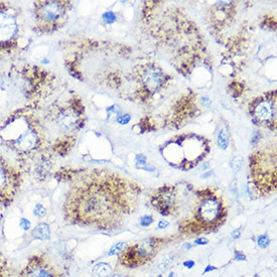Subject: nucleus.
<instances>
[{
	"instance_id": "36",
	"label": "nucleus",
	"mask_w": 277,
	"mask_h": 277,
	"mask_svg": "<svg viewBox=\"0 0 277 277\" xmlns=\"http://www.w3.org/2000/svg\"><path fill=\"white\" fill-rule=\"evenodd\" d=\"M108 277H125V276L120 275V274H112V275H109Z\"/></svg>"
},
{
	"instance_id": "19",
	"label": "nucleus",
	"mask_w": 277,
	"mask_h": 277,
	"mask_svg": "<svg viewBox=\"0 0 277 277\" xmlns=\"http://www.w3.org/2000/svg\"><path fill=\"white\" fill-rule=\"evenodd\" d=\"M173 254H168V255H164V256H162L161 258H160V260L158 261V263L156 264V268H157V270H162V271H164L165 269L167 268V266H168V265L173 262Z\"/></svg>"
},
{
	"instance_id": "14",
	"label": "nucleus",
	"mask_w": 277,
	"mask_h": 277,
	"mask_svg": "<svg viewBox=\"0 0 277 277\" xmlns=\"http://www.w3.org/2000/svg\"><path fill=\"white\" fill-rule=\"evenodd\" d=\"M177 192L174 186L164 185L159 188L151 198V202L163 216H169L175 212Z\"/></svg>"
},
{
	"instance_id": "28",
	"label": "nucleus",
	"mask_w": 277,
	"mask_h": 277,
	"mask_svg": "<svg viewBox=\"0 0 277 277\" xmlns=\"http://www.w3.org/2000/svg\"><path fill=\"white\" fill-rule=\"evenodd\" d=\"M169 226V223L167 221H165V220H160L158 222V225H157V229H159V230H163V229H165V228H167Z\"/></svg>"
},
{
	"instance_id": "20",
	"label": "nucleus",
	"mask_w": 277,
	"mask_h": 277,
	"mask_svg": "<svg viewBox=\"0 0 277 277\" xmlns=\"http://www.w3.org/2000/svg\"><path fill=\"white\" fill-rule=\"evenodd\" d=\"M126 246H127V244L125 243V242H118V243H116L115 245L112 246L111 249L108 252V255L112 256V255H115V254H119V253H121L124 250V249L126 248Z\"/></svg>"
},
{
	"instance_id": "6",
	"label": "nucleus",
	"mask_w": 277,
	"mask_h": 277,
	"mask_svg": "<svg viewBox=\"0 0 277 277\" xmlns=\"http://www.w3.org/2000/svg\"><path fill=\"white\" fill-rule=\"evenodd\" d=\"M21 10L10 2L0 1V58L13 56L20 49Z\"/></svg>"
},
{
	"instance_id": "29",
	"label": "nucleus",
	"mask_w": 277,
	"mask_h": 277,
	"mask_svg": "<svg viewBox=\"0 0 277 277\" xmlns=\"http://www.w3.org/2000/svg\"><path fill=\"white\" fill-rule=\"evenodd\" d=\"M208 243H209V240L206 239L204 237L198 238V239H196V241H194V244H197V245H207Z\"/></svg>"
},
{
	"instance_id": "11",
	"label": "nucleus",
	"mask_w": 277,
	"mask_h": 277,
	"mask_svg": "<svg viewBox=\"0 0 277 277\" xmlns=\"http://www.w3.org/2000/svg\"><path fill=\"white\" fill-rule=\"evenodd\" d=\"M249 113L256 125L276 128V91H270L256 97L249 104Z\"/></svg>"
},
{
	"instance_id": "10",
	"label": "nucleus",
	"mask_w": 277,
	"mask_h": 277,
	"mask_svg": "<svg viewBox=\"0 0 277 277\" xmlns=\"http://www.w3.org/2000/svg\"><path fill=\"white\" fill-rule=\"evenodd\" d=\"M22 183L21 170L0 153V205L9 207L14 202Z\"/></svg>"
},
{
	"instance_id": "27",
	"label": "nucleus",
	"mask_w": 277,
	"mask_h": 277,
	"mask_svg": "<svg viewBox=\"0 0 277 277\" xmlns=\"http://www.w3.org/2000/svg\"><path fill=\"white\" fill-rule=\"evenodd\" d=\"M130 120H131L130 115H123V116L119 117L118 122H119L120 124H122V125H125V124H127Z\"/></svg>"
},
{
	"instance_id": "21",
	"label": "nucleus",
	"mask_w": 277,
	"mask_h": 277,
	"mask_svg": "<svg viewBox=\"0 0 277 277\" xmlns=\"http://www.w3.org/2000/svg\"><path fill=\"white\" fill-rule=\"evenodd\" d=\"M243 91V86L240 83H231L229 86V92L233 97H238Z\"/></svg>"
},
{
	"instance_id": "37",
	"label": "nucleus",
	"mask_w": 277,
	"mask_h": 277,
	"mask_svg": "<svg viewBox=\"0 0 277 277\" xmlns=\"http://www.w3.org/2000/svg\"><path fill=\"white\" fill-rule=\"evenodd\" d=\"M168 277H175V273H174V272H170V273H169V275H168Z\"/></svg>"
},
{
	"instance_id": "33",
	"label": "nucleus",
	"mask_w": 277,
	"mask_h": 277,
	"mask_svg": "<svg viewBox=\"0 0 277 277\" xmlns=\"http://www.w3.org/2000/svg\"><path fill=\"white\" fill-rule=\"evenodd\" d=\"M216 269H217V267L212 266V265H209V266H207V268L205 269L204 273H208V272H210V271H214V270H216Z\"/></svg>"
},
{
	"instance_id": "5",
	"label": "nucleus",
	"mask_w": 277,
	"mask_h": 277,
	"mask_svg": "<svg viewBox=\"0 0 277 277\" xmlns=\"http://www.w3.org/2000/svg\"><path fill=\"white\" fill-rule=\"evenodd\" d=\"M72 8V1H34L32 9L34 32L42 36L52 34L60 30L67 23Z\"/></svg>"
},
{
	"instance_id": "35",
	"label": "nucleus",
	"mask_w": 277,
	"mask_h": 277,
	"mask_svg": "<svg viewBox=\"0 0 277 277\" xmlns=\"http://www.w3.org/2000/svg\"><path fill=\"white\" fill-rule=\"evenodd\" d=\"M202 103H204L206 106H210V104H211V102H210V100L209 99H207V98H205L204 100H202Z\"/></svg>"
},
{
	"instance_id": "12",
	"label": "nucleus",
	"mask_w": 277,
	"mask_h": 277,
	"mask_svg": "<svg viewBox=\"0 0 277 277\" xmlns=\"http://www.w3.org/2000/svg\"><path fill=\"white\" fill-rule=\"evenodd\" d=\"M18 277H60L57 270L44 254L28 257Z\"/></svg>"
},
{
	"instance_id": "34",
	"label": "nucleus",
	"mask_w": 277,
	"mask_h": 277,
	"mask_svg": "<svg viewBox=\"0 0 277 277\" xmlns=\"http://www.w3.org/2000/svg\"><path fill=\"white\" fill-rule=\"evenodd\" d=\"M192 247H193V245L190 244V243H185V245H183V249H185V250L186 249H190Z\"/></svg>"
},
{
	"instance_id": "26",
	"label": "nucleus",
	"mask_w": 277,
	"mask_h": 277,
	"mask_svg": "<svg viewBox=\"0 0 277 277\" xmlns=\"http://www.w3.org/2000/svg\"><path fill=\"white\" fill-rule=\"evenodd\" d=\"M235 261H245L246 260V256L244 255L243 252H240L236 250L235 251V258H234Z\"/></svg>"
},
{
	"instance_id": "3",
	"label": "nucleus",
	"mask_w": 277,
	"mask_h": 277,
	"mask_svg": "<svg viewBox=\"0 0 277 277\" xmlns=\"http://www.w3.org/2000/svg\"><path fill=\"white\" fill-rule=\"evenodd\" d=\"M0 143L21 165L48 161L49 153L38 126L25 105L11 112L0 124Z\"/></svg>"
},
{
	"instance_id": "7",
	"label": "nucleus",
	"mask_w": 277,
	"mask_h": 277,
	"mask_svg": "<svg viewBox=\"0 0 277 277\" xmlns=\"http://www.w3.org/2000/svg\"><path fill=\"white\" fill-rule=\"evenodd\" d=\"M252 181L261 194L276 189V148H265L254 152L249 162Z\"/></svg>"
},
{
	"instance_id": "13",
	"label": "nucleus",
	"mask_w": 277,
	"mask_h": 277,
	"mask_svg": "<svg viewBox=\"0 0 277 277\" xmlns=\"http://www.w3.org/2000/svg\"><path fill=\"white\" fill-rule=\"evenodd\" d=\"M154 253V244L150 240L126 248L120 255V262L127 267H136L150 260Z\"/></svg>"
},
{
	"instance_id": "18",
	"label": "nucleus",
	"mask_w": 277,
	"mask_h": 277,
	"mask_svg": "<svg viewBox=\"0 0 277 277\" xmlns=\"http://www.w3.org/2000/svg\"><path fill=\"white\" fill-rule=\"evenodd\" d=\"M0 277H9L8 261L1 251H0Z\"/></svg>"
},
{
	"instance_id": "17",
	"label": "nucleus",
	"mask_w": 277,
	"mask_h": 277,
	"mask_svg": "<svg viewBox=\"0 0 277 277\" xmlns=\"http://www.w3.org/2000/svg\"><path fill=\"white\" fill-rule=\"evenodd\" d=\"M33 235L36 236V238H38V239H49V228L48 225L45 224H41L36 229V231H34Z\"/></svg>"
},
{
	"instance_id": "32",
	"label": "nucleus",
	"mask_w": 277,
	"mask_h": 277,
	"mask_svg": "<svg viewBox=\"0 0 277 277\" xmlns=\"http://www.w3.org/2000/svg\"><path fill=\"white\" fill-rule=\"evenodd\" d=\"M259 138H260V134L258 133V132H255L254 134H253V138H252V142L253 143H255V142H257L259 140Z\"/></svg>"
},
{
	"instance_id": "38",
	"label": "nucleus",
	"mask_w": 277,
	"mask_h": 277,
	"mask_svg": "<svg viewBox=\"0 0 277 277\" xmlns=\"http://www.w3.org/2000/svg\"><path fill=\"white\" fill-rule=\"evenodd\" d=\"M211 174H212V173H206V174L202 175V177H210Z\"/></svg>"
},
{
	"instance_id": "22",
	"label": "nucleus",
	"mask_w": 277,
	"mask_h": 277,
	"mask_svg": "<svg viewBox=\"0 0 277 277\" xmlns=\"http://www.w3.org/2000/svg\"><path fill=\"white\" fill-rule=\"evenodd\" d=\"M257 244H258L260 248L264 249L268 247L269 244H270V239L267 237V235H261L257 238Z\"/></svg>"
},
{
	"instance_id": "2",
	"label": "nucleus",
	"mask_w": 277,
	"mask_h": 277,
	"mask_svg": "<svg viewBox=\"0 0 277 277\" xmlns=\"http://www.w3.org/2000/svg\"><path fill=\"white\" fill-rule=\"evenodd\" d=\"M56 177L70 182L63 214L73 225L111 230L131 212L136 189L114 171L62 169Z\"/></svg>"
},
{
	"instance_id": "25",
	"label": "nucleus",
	"mask_w": 277,
	"mask_h": 277,
	"mask_svg": "<svg viewBox=\"0 0 277 277\" xmlns=\"http://www.w3.org/2000/svg\"><path fill=\"white\" fill-rule=\"evenodd\" d=\"M146 156H144L143 154H137L136 155V164L140 166L146 165Z\"/></svg>"
},
{
	"instance_id": "39",
	"label": "nucleus",
	"mask_w": 277,
	"mask_h": 277,
	"mask_svg": "<svg viewBox=\"0 0 277 277\" xmlns=\"http://www.w3.org/2000/svg\"><path fill=\"white\" fill-rule=\"evenodd\" d=\"M158 277H162V275H159V276H158Z\"/></svg>"
},
{
	"instance_id": "31",
	"label": "nucleus",
	"mask_w": 277,
	"mask_h": 277,
	"mask_svg": "<svg viewBox=\"0 0 277 277\" xmlns=\"http://www.w3.org/2000/svg\"><path fill=\"white\" fill-rule=\"evenodd\" d=\"M232 236H233L234 239H238V238H239V237L241 236V230H240V229L234 230L233 233H232Z\"/></svg>"
},
{
	"instance_id": "8",
	"label": "nucleus",
	"mask_w": 277,
	"mask_h": 277,
	"mask_svg": "<svg viewBox=\"0 0 277 277\" xmlns=\"http://www.w3.org/2000/svg\"><path fill=\"white\" fill-rule=\"evenodd\" d=\"M197 197L198 204L194 210V221L196 226L198 227V232L219 227L227 217V210L221 198L211 189L198 192Z\"/></svg>"
},
{
	"instance_id": "23",
	"label": "nucleus",
	"mask_w": 277,
	"mask_h": 277,
	"mask_svg": "<svg viewBox=\"0 0 277 277\" xmlns=\"http://www.w3.org/2000/svg\"><path fill=\"white\" fill-rule=\"evenodd\" d=\"M242 162H243V158H242L241 156H236L235 158L233 159V162H232V168H233V171H234V173H237L238 171L240 170Z\"/></svg>"
},
{
	"instance_id": "16",
	"label": "nucleus",
	"mask_w": 277,
	"mask_h": 277,
	"mask_svg": "<svg viewBox=\"0 0 277 277\" xmlns=\"http://www.w3.org/2000/svg\"><path fill=\"white\" fill-rule=\"evenodd\" d=\"M217 142L221 149H227L229 145V133L226 127H223L220 129L219 134H218Z\"/></svg>"
},
{
	"instance_id": "1",
	"label": "nucleus",
	"mask_w": 277,
	"mask_h": 277,
	"mask_svg": "<svg viewBox=\"0 0 277 277\" xmlns=\"http://www.w3.org/2000/svg\"><path fill=\"white\" fill-rule=\"evenodd\" d=\"M24 104L32 112L49 155L66 156L85 124L82 98L57 75L38 66L22 70Z\"/></svg>"
},
{
	"instance_id": "24",
	"label": "nucleus",
	"mask_w": 277,
	"mask_h": 277,
	"mask_svg": "<svg viewBox=\"0 0 277 277\" xmlns=\"http://www.w3.org/2000/svg\"><path fill=\"white\" fill-rule=\"evenodd\" d=\"M153 223V217L150 216V215H145V216L141 217L140 219V225L142 227H148Z\"/></svg>"
},
{
	"instance_id": "30",
	"label": "nucleus",
	"mask_w": 277,
	"mask_h": 277,
	"mask_svg": "<svg viewBox=\"0 0 277 277\" xmlns=\"http://www.w3.org/2000/svg\"><path fill=\"white\" fill-rule=\"evenodd\" d=\"M183 265H185L188 269H192L194 265H196V263H194V261H193V260H188V261H185V262H183Z\"/></svg>"
},
{
	"instance_id": "9",
	"label": "nucleus",
	"mask_w": 277,
	"mask_h": 277,
	"mask_svg": "<svg viewBox=\"0 0 277 277\" xmlns=\"http://www.w3.org/2000/svg\"><path fill=\"white\" fill-rule=\"evenodd\" d=\"M136 74V82L138 84L136 96L144 102L149 101L155 94L165 89L171 79L160 67L151 63L142 65L137 69Z\"/></svg>"
},
{
	"instance_id": "4",
	"label": "nucleus",
	"mask_w": 277,
	"mask_h": 277,
	"mask_svg": "<svg viewBox=\"0 0 277 277\" xmlns=\"http://www.w3.org/2000/svg\"><path fill=\"white\" fill-rule=\"evenodd\" d=\"M211 150L209 141L197 134H183L170 139L162 148L167 161L181 169L196 166Z\"/></svg>"
},
{
	"instance_id": "15",
	"label": "nucleus",
	"mask_w": 277,
	"mask_h": 277,
	"mask_svg": "<svg viewBox=\"0 0 277 277\" xmlns=\"http://www.w3.org/2000/svg\"><path fill=\"white\" fill-rule=\"evenodd\" d=\"M112 272V267L108 263L100 262L93 268V273L97 277H108Z\"/></svg>"
}]
</instances>
